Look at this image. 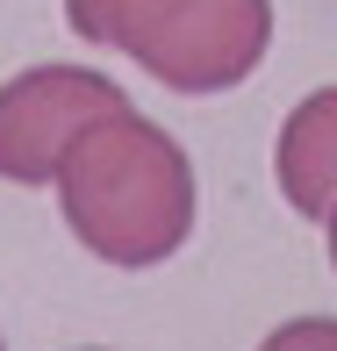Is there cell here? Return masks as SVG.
Wrapping results in <instances>:
<instances>
[{
  "instance_id": "obj_6",
  "label": "cell",
  "mask_w": 337,
  "mask_h": 351,
  "mask_svg": "<svg viewBox=\"0 0 337 351\" xmlns=\"http://www.w3.org/2000/svg\"><path fill=\"white\" fill-rule=\"evenodd\" d=\"M323 222H330V265H337V208H330V215H323Z\"/></svg>"
},
{
  "instance_id": "obj_3",
  "label": "cell",
  "mask_w": 337,
  "mask_h": 351,
  "mask_svg": "<svg viewBox=\"0 0 337 351\" xmlns=\"http://www.w3.org/2000/svg\"><path fill=\"white\" fill-rule=\"evenodd\" d=\"M122 86L93 65H36L22 79L0 86V180L14 186H51L65 143L86 130V122L115 115Z\"/></svg>"
},
{
  "instance_id": "obj_4",
  "label": "cell",
  "mask_w": 337,
  "mask_h": 351,
  "mask_svg": "<svg viewBox=\"0 0 337 351\" xmlns=\"http://www.w3.org/2000/svg\"><path fill=\"white\" fill-rule=\"evenodd\" d=\"M272 186L294 215L323 222L337 208V86H316L272 136Z\"/></svg>"
},
{
  "instance_id": "obj_2",
  "label": "cell",
  "mask_w": 337,
  "mask_h": 351,
  "mask_svg": "<svg viewBox=\"0 0 337 351\" xmlns=\"http://www.w3.org/2000/svg\"><path fill=\"white\" fill-rule=\"evenodd\" d=\"M65 22L172 93H230L272 43V0H65Z\"/></svg>"
},
{
  "instance_id": "obj_5",
  "label": "cell",
  "mask_w": 337,
  "mask_h": 351,
  "mask_svg": "<svg viewBox=\"0 0 337 351\" xmlns=\"http://www.w3.org/2000/svg\"><path fill=\"white\" fill-rule=\"evenodd\" d=\"M259 351H337V315H294V323H280Z\"/></svg>"
},
{
  "instance_id": "obj_1",
  "label": "cell",
  "mask_w": 337,
  "mask_h": 351,
  "mask_svg": "<svg viewBox=\"0 0 337 351\" xmlns=\"http://www.w3.org/2000/svg\"><path fill=\"white\" fill-rule=\"evenodd\" d=\"M58 215L93 258L143 273L165 265L194 230V165L137 108L86 122L58 158Z\"/></svg>"
},
{
  "instance_id": "obj_7",
  "label": "cell",
  "mask_w": 337,
  "mask_h": 351,
  "mask_svg": "<svg viewBox=\"0 0 337 351\" xmlns=\"http://www.w3.org/2000/svg\"><path fill=\"white\" fill-rule=\"evenodd\" d=\"M0 351H8V344H0Z\"/></svg>"
}]
</instances>
